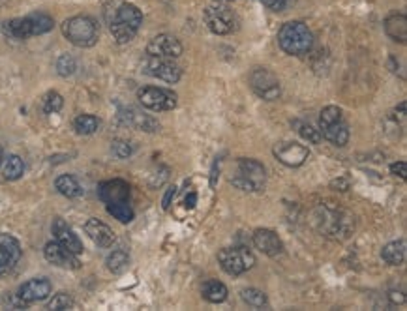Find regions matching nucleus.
I'll list each match as a JSON object with an SVG mask.
<instances>
[{
	"instance_id": "nucleus-3",
	"label": "nucleus",
	"mask_w": 407,
	"mask_h": 311,
	"mask_svg": "<svg viewBox=\"0 0 407 311\" xmlns=\"http://www.w3.org/2000/svg\"><path fill=\"white\" fill-rule=\"evenodd\" d=\"M62 34L70 44L77 47H92L98 42V25L88 15H75L66 19L62 25Z\"/></svg>"
},
{
	"instance_id": "nucleus-41",
	"label": "nucleus",
	"mask_w": 407,
	"mask_h": 311,
	"mask_svg": "<svg viewBox=\"0 0 407 311\" xmlns=\"http://www.w3.org/2000/svg\"><path fill=\"white\" fill-rule=\"evenodd\" d=\"M220 167H218V161L212 165V173H211V186L214 188L216 186V182H218V176H220Z\"/></svg>"
},
{
	"instance_id": "nucleus-5",
	"label": "nucleus",
	"mask_w": 407,
	"mask_h": 311,
	"mask_svg": "<svg viewBox=\"0 0 407 311\" xmlns=\"http://www.w3.org/2000/svg\"><path fill=\"white\" fill-rule=\"evenodd\" d=\"M205 23L211 32L218 34V36H226L237 30L239 19L237 15L233 14V10H229L224 4H211V6L205 10Z\"/></svg>"
},
{
	"instance_id": "nucleus-11",
	"label": "nucleus",
	"mask_w": 407,
	"mask_h": 311,
	"mask_svg": "<svg viewBox=\"0 0 407 311\" xmlns=\"http://www.w3.org/2000/svg\"><path fill=\"white\" fill-rule=\"evenodd\" d=\"M274 156L284 165L300 167L308 159V156H310V150H308V146L300 145V143H291V141H287V143H280V145L274 146Z\"/></svg>"
},
{
	"instance_id": "nucleus-2",
	"label": "nucleus",
	"mask_w": 407,
	"mask_h": 311,
	"mask_svg": "<svg viewBox=\"0 0 407 311\" xmlns=\"http://www.w3.org/2000/svg\"><path fill=\"white\" fill-rule=\"evenodd\" d=\"M55 27L53 17L47 14H32L21 19H12L2 25V32L14 40H27L30 36H40L49 32Z\"/></svg>"
},
{
	"instance_id": "nucleus-38",
	"label": "nucleus",
	"mask_w": 407,
	"mask_h": 311,
	"mask_svg": "<svg viewBox=\"0 0 407 311\" xmlns=\"http://www.w3.org/2000/svg\"><path fill=\"white\" fill-rule=\"evenodd\" d=\"M391 173H393L394 176H400L402 180H406V178H407L406 161H398V163H393V165H391Z\"/></svg>"
},
{
	"instance_id": "nucleus-7",
	"label": "nucleus",
	"mask_w": 407,
	"mask_h": 311,
	"mask_svg": "<svg viewBox=\"0 0 407 311\" xmlns=\"http://www.w3.org/2000/svg\"><path fill=\"white\" fill-rule=\"evenodd\" d=\"M139 103L148 111L163 113V111H173L176 107V94L173 90L158 87H143L137 92Z\"/></svg>"
},
{
	"instance_id": "nucleus-15",
	"label": "nucleus",
	"mask_w": 407,
	"mask_h": 311,
	"mask_svg": "<svg viewBox=\"0 0 407 311\" xmlns=\"http://www.w3.org/2000/svg\"><path fill=\"white\" fill-rule=\"evenodd\" d=\"M53 236L57 240L60 246H64L66 249H70L72 254L79 255L83 254V244L81 240L77 239V234L72 231V227L66 224L62 217H55V221L51 225Z\"/></svg>"
},
{
	"instance_id": "nucleus-16",
	"label": "nucleus",
	"mask_w": 407,
	"mask_h": 311,
	"mask_svg": "<svg viewBox=\"0 0 407 311\" xmlns=\"http://www.w3.org/2000/svg\"><path fill=\"white\" fill-rule=\"evenodd\" d=\"M98 195L105 204L124 203L130 199V186H128V182L120 180V178L102 182L98 188Z\"/></svg>"
},
{
	"instance_id": "nucleus-31",
	"label": "nucleus",
	"mask_w": 407,
	"mask_h": 311,
	"mask_svg": "<svg viewBox=\"0 0 407 311\" xmlns=\"http://www.w3.org/2000/svg\"><path fill=\"white\" fill-rule=\"evenodd\" d=\"M295 124V128H297V131L300 133V137H304L308 143H313V145H317V143H321V139H323V135H321L319 130H315L312 124H306V122H293Z\"/></svg>"
},
{
	"instance_id": "nucleus-23",
	"label": "nucleus",
	"mask_w": 407,
	"mask_h": 311,
	"mask_svg": "<svg viewBox=\"0 0 407 311\" xmlns=\"http://www.w3.org/2000/svg\"><path fill=\"white\" fill-rule=\"evenodd\" d=\"M381 257L386 265L393 267H400L406 260V242L404 240H396V242H389L383 249H381Z\"/></svg>"
},
{
	"instance_id": "nucleus-20",
	"label": "nucleus",
	"mask_w": 407,
	"mask_h": 311,
	"mask_svg": "<svg viewBox=\"0 0 407 311\" xmlns=\"http://www.w3.org/2000/svg\"><path fill=\"white\" fill-rule=\"evenodd\" d=\"M120 118H122L124 122L130 124L133 128H137V130L143 131H158L160 130V124L154 120L153 116L145 115V113H141L137 109H126L120 113Z\"/></svg>"
},
{
	"instance_id": "nucleus-28",
	"label": "nucleus",
	"mask_w": 407,
	"mask_h": 311,
	"mask_svg": "<svg viewBox=\"0 0 407 311\" xmlns=\"http://www.w3.org/2000/svg\"><path fill=\"white\" fill-rule=\"evenodd\" d=\"M105 208L109 212L111 216L118 219L120 224H130L131 219H133V210L128 204V201H124V203H113V204H105Z\"/></svg>"
},
{
	"instance_id": "nucleus-4",
	"label": "nucleus",
	"mask_w": 407,
	"mask_h": 311,
	"mask_svg": "<svg viewBox=\"0 0 407 311\" xmlns=\"http://www.w3.org/2000/svg\"><path fill=\"white\" fill-rule=\"evenodd\" d=\"M267 180V171L259 161L242 158L237 161V173L231 176V184L242 191H261Z\"/></svg>"
},
{
	"instance_id": "nucleus-17",
	"label": "nucleus",
	"mask_w": 407,
	"mask_h": 311,
	"mask_svg": "<svg viewBox=\"0 0 407 311\" xmlns=\"http://www.w3.org/2000/svg\"><path fill=\"white\" fill-rule=\"evenodd\" d=\"M254 246L269 257H278L284 254V242L270 229H257L254 232Z\"/></svg>"
},
{
	"instance_id": "nucleus-45",
	"label": "nucleus",
	"mask_w": 407,
	"mask_h": 311,
	"mask_svg": "<svg viewBox=\"0 0 407 311\" xmlns=\"http://www.w3.org/2000/svg\"><path fill=\"white\" fill-rule=\"evenodd\" d=\"M227 2H229V0H227Z\"/></svg>"
},
{
	"instance_id": "nucleus-14",
	"label": "nucleus",
	"mask_w": 407,
	"mask_h": 311,
	"mask_svg": "<svg viewBox=\"0 0 407 311\" xmlns=\"http://www.w3.org/2000/svg\"><path fill=\"white\" fill-rule=\"evenodd\" d=\"M51 295V283L45 278H36V280H29L27 283H23L17 297L21 298L23 302L27 304H34V302H42L45 298Z\"/></svg>"
},
{
	"instance_id": "nucleus-30",
	"label": "nucleus",
	"mask_w": 407,
	"mask_h": 311,
	"mask_svg": "<svg viewBox=\"0 0 407 311\" xmlns=\"http://www.w3.org/2000/svg\"><path fill=\"white\" fill-rule=\"evenodd\" d=\"M240 297L242 300L246 302L248 306H252V308H263V306H267V295L259 289H244L240 293Z\"/></svg>"
},
{
	"instance_id": "nucleus-34",
	"label": "nucleus",
	"mask_w": 407,
	"mask_h": 311,
	"mask_svg": "<svg viewBox=\"0 0 407 311\" xmlns=\"http://www.w3.org/2000/svg\"><path fill=\"white\" fill-rule=\"evenodd\" d=\"M73 308V298L66 293H58L53 297V300L47 304V310L58 311V310H72Z\"/></svg>"
},
{
	"instance_id": "nucleus-39",
	"label": "nucleus",
	"mask_w": 407,
	"mask_h": 311,
	"mask_svg": "<svg viewBox=\"0 0 407 311\" xmlns=\"http://www.w3.org/2000/svg\"><path fill=\"white\" fill-rule=\"evenodd\" d=\"M174 195H176V186H169L168 191H166V195H163V203H161L163 210H169V206H171V203H173Z\"/></svg>"
},
{
	"instance_id": "nucleus-25",
	"label": "nucleus",
	"mask_w": 407,
	"mask_h": 311,
	"mask_svg": "<svg viewBox=\"0 0 407 311\" xmlns=\"http://www.w3.org/2000/svg\"><path fill=\"white\" fill-rule=\"evenodd\" d=\"M55 188H57L60 195L68 197V199H75V197H79L83 193V188H81V184L73 174L58 176L57 180H55Z\"/></svg>"
},
{
	"instance_id": "nucleus-19",
	"label": "nucleus",
	"mask_w": 407,
	"mask_h": 311,
	"mask_svg": "<svg viewBox=\"0 0 407 311\" xmlns=\"http://www.w3.org/2000/svg\"><path fill=\"white\" fill-rule=\"evenodd\" d=\"M111 21L118 23V25H122V27H126V29L137 32L139 27L143 25V14H141V10H139L137 6L124 2V4L118 6L115 17H113Z\"/></svg>"
},
{
	"instance_id": "nucleus-33",
	"label": "nucleus",
	"mask_w": 407,
	"mask_h": 311,
	"mask_svg": "<svg viewBox=\"0 0 407 311\" xmlns=\"http://www.w3.org/2000/svg\"><path fill=\"white\" fill-rule=\"evenodd\" d=\"M338 120H342V109L336 105H328L321 111L319 115V128H325L328 124H334Z\"/></svg>"
},
{
	"instance_id": "nucleus-22",
	"label": "nucleus",
	"mask_w": 407,
	"mask_h": 311,
	"mask_svg": "<svg viewBox=\"0 0 407 311\" xmlns=\"http://www.w3.org/2000/svg\"><path fill=\"white\" fill-rule=\"evenodd\" d=\"M201 295L207 302H211V304H222V302H226L227 295H229V290L222 282L218 280H209V282H205L203 289H201Z\"/></svg>"
},
{
	"instance_id": "nucleus-36",
	"label": "nucleus",
	"mask_w": 407,
	"mask_h": 311,
	"mask_svg": "<svg viewBox=\"0 0 407 311\" xmlns=\"http://www.w3.org/2000/svg\"><path fill=\"white\" fill-rule=\"evenodd\" d=\"M111 150H113V154H115L116 158H128V156H131L133 154V146L128 143V141H122V139H116V141H113V146H111Z\"/></svg>"
},
{
	"instance_id": "nucleus-10",
	"label": "nucleus",
	"mask_w": 407,
	"mask_h": 311,
	"mask_svg": "<svg viewBox=\"0 0 407 311\" xmlns=\"http://www.w3.org/2000/svg\"><path fill=\"white\" fill-rule=\"evenodd\" d=\"M148 57L161 58H179L182 55V44L171 34H158L146 45Z\"/></svg>"
},
{
	"instance_id": "nucleus-9",
	"label": "nucleus",
	"mask_w": 407,
	"mask_h": 311,
	"mask_svg": "<svg viewBox=\"0 0 407 311\" xmlns=\"http://www.w3.org/2000/svg\"><path fill=\"white\" fill-rule=\"evenodd\" d=\"M143 73L150 75L154 79L166 81L169 85H174L179 83V79L182 77V70L179 66L171 62L169 58H161V57H148L146 62L143 64Z\"/></svg>"
},
{
	"instance_id": "nucleus-24",
	"label": "nucleus",
	"mask_w": 407,
	"mask_h": 311,
	"mask_svg": "<svg viewBox=\"0 0 407 311\" xmlns=\"http://www.w3.org/2000/svg\"><path fill=\"white\" fill-rule=\"evenodd\" d=\"M385 30L394 42L406 44L407 40V19L406 15H393L385 21Z\"/></svg>"
},
{
	"instance_id": "nucleus-1",
	"label": "nucleus",
	"mask_w": 407,
	"mask_h": 311,
	"mask_svg": "<svg viewBox=\"0 0 407 311\" xmlns=\"http://www.w3.org/2000/svg\"><path fill=\"white\" fill-rule=\"evenodd\" d=\"M278 44L282 47V51L291 55V57H302V55H308L312 51L313 34L304 23H285L278 32Z\"/></svg>"
},
{
	"instance_id": "nucleus-26",
	"label": "nucleus",
	"mask_w": 407,
	"mask_h": 311,
	"mask_svg": "<svg viewBox=\"0 0 407 311\" xmlns=\"http://www.w3.org/2000/svg\"><path fill=\"white\" fill-rule=\"evenodd\" d=\"M0 171H2V176L6 180H19L23 173H25V163H23V159L19 156H8L6 159H2Z\"/></svg>"
},
{
	"instance_id": "nucleus-42",
	"label": "nucleus",
	"mask_w": 407,
	"mask_h": 311,
	"mask_svg": "<svg viewBox=\"0 0 407 311\" xmlns=\"http://www.w3.org/2000/svg\"><path fill=\"white\" fill-rule=\"evenodd\" d=\"M391 300H393V302H398V304H404V302H406V298H404L402 293H391Z\"/></svg>"
},
{
	"instance_id": "nucleus-27",
	"label": "nucleus",
	"mask_w": 407,
	"mask_h": 311,
	"mask_svg": "<svg viewBox=\"0 0 407 311\" xmlns=\"http://www.w3.org/2000/svg\"><path fill=\"white\" fill-rule=\"evenodd\" d=\"M100 126V120L94 115H79L73 120V128L79 135H92Z\"/></svg>"
},
{
	"instance_id": "nucleus-13",
	"label": "nucleus",
	"mask_w": 407,
	"mask_h": 311,
	"mask_svg": "<svg viewBox=\"0 0 407 311\" xmlns=\"http://www.w3.org/2000/svg\"><path fill=\"white\" fill-rule=\"evenodd\" d=\"M21 259V244L12 234H0V270L10 272Z\"/></svg>"
},
{
	"instance_id": "nucleus-37",
	"label": "nucleus",
	"mask_w": 407,
	"mask_h": 311,
	"mask_svg": "<svg viewBox=\"0 0 407 311\" xmlns=\"http://www.w3.org/2000/svg\"><path fill=\"white\" fill-rule=\"evenodd\" d=\"M261 2L272 12H284L285 8L291 4V0H261Z\"/></svg>"
},
{
	"instance_id": "nucleus-32",
	"label": "nucleus",
	"mask_w": 407,
	"mask_h": 311,
	"mask_svg": "<svg viewBox=\"0 0 407 311\" xmlns=\"http://www.w3.org/2000/svg\"><path fill=\"white\" fill-rule=\"evenodd\" d=\"M64 107V98L51 90V92H47L44 98V113L47 115H53V113H58L60 109Z\"/></svg>"
},
{
	"instance_id": "nucleus-21",
	"label": "nucleus",
	"mask_w": 407,
	"mask_h": 311,
	"mask_svg": "<svg viewBox=\"0 0 407 311\" xmlns=\"http://www.w3.org/2000/svg\"><path fill=\"white\" fill-rule=\"evenodd\" d=\"M319 131L328 143H332L336 146H345L349 143V128L347 124L343 122V118L334 124H328L325 128H321Z\"/></svg>"
},
{
	"instance_id": "nucleus-44",
	"label": "nucleus",
	"mask_w": 407,
	"mask_h": 311,
	"mask_svg": "<svg viewBox=\"0 0 407 311\" xmlns=\"http://www.w3.org/2000/svg\"><path fill=\"white\" fill-rule=\"evenodd\" d=\"M0 275H2V270H0Z\"/></svg>"
},
{
	"instance_id": "nucleus-8",
	"label": "nucleus",
	"mask_w": 407,
	"mask_h": 311,
	"mask_svg": "<svg viewBox=\"0 0 407 311\" xmlns=\"http://www.w3.org/2000/svg\"><path fill=\"white\" fill-rule=\"evenodd\" d=\"M218 260L222 268L229 275H240L248 272L255 265V257L246 247H227L218 254Z\"/></svg>"
},
{
	"instance_id": "nucleus-29",
	"label": "nucleus",
	"mask_w": 407,
	"mask_h": 311,
	"mask_svg": "<svg viewBox=\"0 0 407 311\" xmlns=\"http://www.w3.org/2000/svg\"><path fill=\"white\" fill-rule=\"evenodd\" d=\"M105 265H107V268H109L113 274H122L124 270L128 268V265H130V257L122 249H116V252H113L107 257Z\"/></svg>"
},
{
	"instance_id": "nucleus-43",
	"label": "nucleus",
	"mask_w": 407,
	"mask_h": 311,
	"mask_svg": "<svg viewBox=\"0 0 407 311\" xmlns=\"http://www.w3.org/2000/svg\"><path fill=\"white\" fill-rule=\"evenodd\" d=\"M2 159H4V148L0 146V165H2Z\"/></svg>"
},
{
	"instance_id": "nucleus-35",
	"label": "nucleus",
	"mask_w": 407,
	"mask_h": 311,
	"mask_svg": "<svg viewBox=\"0 0 407 311\" xmlns=\"http://www.w3.org/2000/svg\"><path fill=\"white\" fill-rule=\"evenodd\" d=\"M57 70L62 77H68V75H72L77 70V62H75V58L72 55H62L57 60Z\"/></svg>"
},
{
	"instance_id": "nucleus-40",
	"label": "nucleus",
	"mask_w": 407,
	"mask_h": 311,
	"mask_svg": "<svg viewBox=\"0 0 407 311\" xmlns=\"http://www.w3.org/2000/svg\"><path fill=\"white\" fill-rule=\"evenodd\" d=\"M196 204H197V193L196 191H192V193H188L186 199H184V206H186L188 210H192Z\"/></svg>"
},
{
	"instance_id": "nucleus-12",
	"label": "nucleus",
	"mask_w": 407,
	"mask_h": 311,
	"mask_svg": "<svg viewBox=\"0 0 407 311\" xmlns=\"http://www.w3.org/2000/svg\"><path fill=\"white\" fill-rule=\"evenodd\" d=\"M44 255H45V259L58 268H70V270H77V268L81 267L77 255L72 254L70 249H66L64 246H60L57 240H55V242H47V244H45Z\"/></svg>"
},
{
	"instance_id": "nucleus-6",
	"label": "nucleus",
	"mask_w": 407,
	"mask_h": 311,
	"mask_svg": "<svg viewBox=\"0 0 407 311\" xmlns=\"http://www.w3.org/2000/svg\"><path fill=\"white\" fill-rule=\"evenodd\" d=\"M250 87L255 94L267 100V102H274L282 96V85L274 73L267 70V68H255L254 72L250 73Z\"/></svg>"
},
{
	"instance_id": "nucleus-18",
	"label": "nucleus",
	"mask_w": 407,
	"mask_h": 311,
	"mask_svg": "<svg viewBox=\"0 0 407 311\" xmlns=\"http://www.w3.org/2000/svg\"><path fill=\"white\" fill-rule=\"evenodd\" d=\"M85 232L88 234V239L100 247H109L115 242V232H113V229H111L109 225L100 221V219H96V217L88 219L87 224H85Z\"/></svg>"
}]
</instances>
